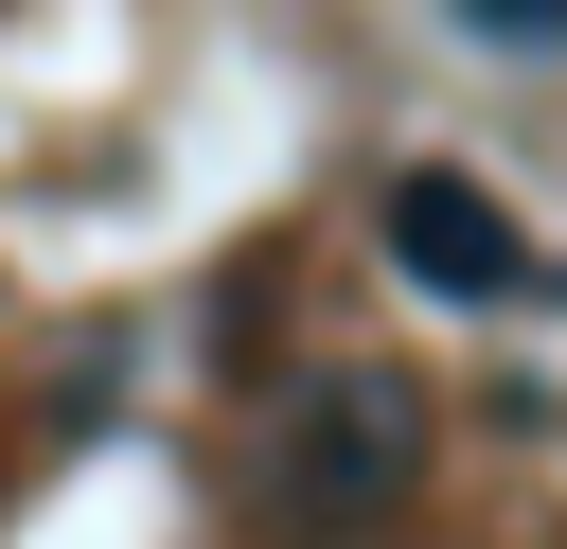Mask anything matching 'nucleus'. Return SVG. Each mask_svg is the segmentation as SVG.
Wrapping results in <instances>:
<instances>
[{"label": "nucleus", "instance_id": "3", "mask_svg": "<svg viewBox=\"0 0 567 549\" xmlns=\"http://www.w3.org/2000/svg\"><path fill=\"white\" fill-rule=\"evenodd\" d=\"M461 35H496V53H567V0H461Z\"/></svg>", "mask_w": 567, "mask_h": 549}, {"label": "nucleus", "instance_id": "2", "mask_svg": "<svg viewBox=\"0 0 567 549\" xmlns=\"http://www.w3.org/2000/svg\"><path fill=\"white\" fill-rule=\"evenodd\" d=\"M372 230H390V266H408L425 301H532V230H514V195L461 177V159H408V177L372 195Z\"/></svg>", "mask_w": 567, "mask_h": 549}, {"label": "nucleus", "instance_id": "1", "mask_svg": "<svg viewBox=\"0 0 567 549\" xmlns=\"http://www.w3.org/2000/svg\"><path fill=\"white\" fill-rule=\"evenodd\" d=\"M408 460H425V407H408L390 372H319V390H284V425H266V514L319 549V531L390 514Z\"/></svg>", "mask_w": 567, "mask_h": 549}]
</instances>
